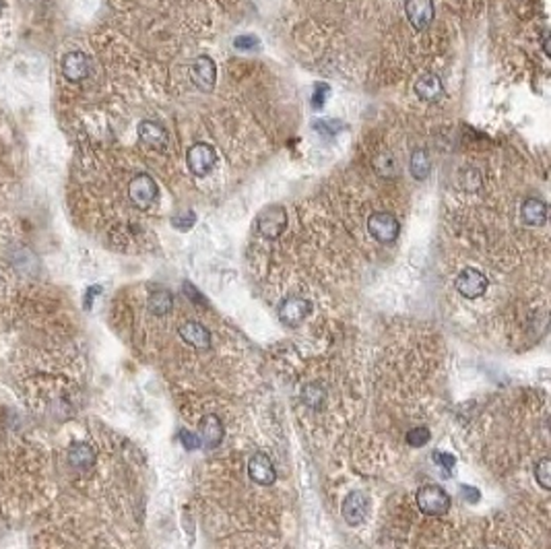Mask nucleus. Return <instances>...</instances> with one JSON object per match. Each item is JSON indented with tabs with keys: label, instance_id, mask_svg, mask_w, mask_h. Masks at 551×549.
<instances>
[{
	"label": "nucleus",
	"instance_id": "1",
	"mask_svg": "<svg viewBox=\"0 0 551 549\" xmlns=\"http://www.w3.org/2000/svg\"><path fill=\"white\" fill-rule=\"evenodd\" d=\"M256 230L267 240H277L287 230V211L281 205H271L258 213L256 217Z\"/></svg>",
	"mask_w": 551,
	"mask_h": 549
},
{
	"label": "nucleus",
	"instance_id": "2",
	"mask_svg": "<svg viewBox=\"0 0 551 549\" xmlns=\"http://www.w3.org/2000/svg\"><path fill=\"white\" fill-rule=\"evenodd\" d=\"M159 188L155 184V180L149 174H139L130 180L128 184V196L132 201V205L141 211H147L155 205Z\"/></svg>",
	"mask_w": 551,
	"mask_h": 549
},
{
	"label": "nucleus",
	"instance_id": "3",
	"mask_svg": "<svg viewBox=\"0 0 551 549\" xmlns=\"http://www.w3.org/2000/svg\"><path fill=\"white\" fill-rule=\"evenodd\" d=\"M415 500L419 510L427 516H444L450 510V496L440 486L419 487Z\"/></svg>",
	"mask_w": 551,
	"mask_h": 549
},
{
	"label": "nucleus",
	"instance_id": "4",
	"mask_svg": "<svg viewBox=\"0 0 551 549\" xmlns=\"http://www.w3.org/2000/svg\"><path fill=\"white\" fill-rule=\"evenodd\" d=\"M368 232H370V235H372L376 242L390 244V242H395V240L399 238L401 223H399V219H397L392 213H372L370 219H368Z\"/></svg>",
	"mask_w": 551,
	"mask_h": 549
},
{
	"label": "nucleus",
	"instance_id": "5",
	"mask_svg": "<svg viewBox=\"0 0 551 549\" xmlns=\"http://www.w3.org/2000/svg\"><path fill=\"white\" fill-rule=\"evenodd\" d=\"M186 166L196 178H205L217 166V151L209 143H194L186 151Z\"/></svg>",
	"mask_w": 551,
	"mask_h": 549
},
{
	"label": "nucleus",
	"instance_id": "6",
	"mask_svg": "<svg viewBox=\"0 0 551 549\" xmlns=\"http://www.w3.org/2000/svg\"><path fill=\"white\" fill-rule=\"evenodd\" d=\"M488 277L481 273L479 269H473V267L463 269V271L459 273V277H456V281H454L456 292L463 297H466V299H477V297H481L488 292Z\"/></svg>",
	"mask_w": 551,
	"mask_h": 549
},
{
	"label": "nucleus",
	"instance_id": "7",
	"mask_svg": "<svg viewBox=\"0 0 551 549\" xmlns=\"http://www.w3.org/2000/svg\"><path fill=\"white\" fill-rule=\"evenodd\" d=\"M191 79L200 91H213L217 85V64L211 56L200 54L191 64Z\"/></svg>",
	"mask_w": 551,
	"mask_h": 549
},
{
	"label": "nucleus",
	"instance_id": "8",
	"mask_svg": "<svg viewBox=\"0 0 551 549\" xmlns=\"http://www.w3.org/2000/svg\"><path fill=\"white\" fill-rule=\"evenodd\" d=\"M405 15L415 31H425L434 21V0H405Z\"/></svg>",
	"mask_w": 551,
	"mask_h": 549
},
{
	"label": "nucleus",
	"instance_id": "9",
	"mask_svg": "<svg viewBox=\"0 0 551 549\" xmlns=\"http://www.w3.org/2000/svg\"><path fill=\"white\" fill-rule=\"evenodd\" d=\"M312 312V304L304 297H287L279 306V318L287 326H297Z\"/></svg>",
	"mask_w": 551,
	"mask_h": 549
},
{
	"label": "nucleus",
	"instance_id": "10",
	"mask_svg": "<svg viewBox=\"0 0 551 549\" xmlns=\"http://www.w3.org/2000/svg\"><path fill=\"white\" fill-rule=\"evenodd\" d=\"M368 510H370V500L363 491H351L345 502H343V518L347 525L355 527V525H361L368 516Z\"/></svg>",
	"mask_w": 551,
	"mask_h": 549
},
{
	"label": "nucleus",
	"instance_id": "11",
	"mask_svg": "<svg viewBox=\"0 0 551 549\" xmlns=\"http://www.w3.org/2000/svg\"><path fill=\"white\" fill-rule=\"evenodd\" d=\"M248 475L258 486H273L277 479L275 465L264 452H256L248 463Z\"/></svg>",
	"mask_w": 551,
	"mask_h": 549
},
{
	"label": "nucleus",
	"instance_id": "12",
	"mask_svg": "<svg viewBox=\"0 0 551 549\" xmlns=\"http://www.w3.org/2000/svg\"><path fill=\"white\" fill-rule=\"evenodd\" d=\"M413 91L422 102H438L444 97V83L436 73H425L415 81Z\"/></svg>",
	"mask_w": 551,
	"mask_h": 549
},
{
	"label": "nucleus",
	"instance_id": "13",
	"mask_svg": "<svg viewBox=\"0 0 551 549\" xmlns=\"http://www.w3.org/2000/svg\"><path fill=\"white\" fill-rule=\"evenodd\" d=\"M547 215H550V209L547 205L541 201V198H525L523 205H520V217L523 221L529 225V228H541L547 223Z\"/></svg>",
	"mask_w": 551,
	"mask_h": 549
},
{
	"label": "nucleus",
	"instance_id": "14",
	"mask_svg": "<svg viewBox=\"0 0 551 549\" xmlns=\"http://www.w3.org/2000/svg\"><path fill=\"white\" fill-rule=\"evenodd\" d=\"M139 139H141L147 147L159 149V151H164V149L168 147V143H170L168 130L161 127V124L153 122V120H143V122L139 124Z\"/></svg>",
	"mask_w": 551,
	"mask_h": 549
},
{
	"label": "nucleus",
	"instance_id": "15",
	"mask_svg": "<svg viewBox=\"0 0 551 549\" xmlns=\"http://www.w3.org/2000/svg\"><path fill=\"white\" fill-rule=\"evenodd\" d=\"M89 70H91V64L83 52H70L64 56L63 73L68 81H75V83L83 81L89 77Z\"/></svg>",
	"mask_w": 551,
	"mask_h": 549
},
{
	"label": "nucleus",
	"instance_id": "16",
	"mask_svg": "<svg viewBox=\"0 0 551 549\" xmlns=\"http://www.w3.org/2000/svg\"><path fill=\"white\" fill-rule=\"evenodd\" d=\"M198 440L200 444L205 446V448H217L221 440H223V425L219 422V417L217 415H207V417H203L200 423H198Z\"/></svg>",
	"mask_w": 551,
	"mask_h": 549
},
{
	"label": "nucleus",
	"instance_id": "17",
	"mask_svg": "<svg viewBox=\"0 0 551 549\" xmlns=\"http://www.w3.org/2000/svg\"><path fill=\"white\" fill-rule=\"evenodd\" d=\"M180 337L194 349H209L211 347V333L200 322H184L180 326Z\"/></svg>",
	"mask_w": 551,
	"mask_h": 549
},
{
	"label": "nucleus",
	"instance_id": "18",
	"mask_svg": "<svg viewBox=\"0 0 551 549\" xmlns=\"http://www.w3.org/2000/svg\"><path fill=\"white\" fill-rule=\"evenodd\" d=\"M95 461H97V454L87 442H75L68 448V463H70V467L79 469V471L91 469V467L95 465Z\"/></svg>",
	"mask_w": 551,
	"mask_h": 549
},
{
	"label": "nucleus",
	"instance_id": "19",
	"mask_svg": "<svg viewBox=\"0 0 551 549\" xmlns=\"http://www.w3.org/2000/svg\"><path fill=\"white\" fill-rule=\"evenodd\" d=\"M149 312L155 314V316H166L170 314L171 308H173V296H171L168 289H157L149 296Z\"/></svg>",
	"mask_w": 551,
	"mask_h": 549
},
{
	"label": "nucleus",
	"instance_id": "20",
	"mask_svg": "<svg viewBox=\"0 0 551 549\" xmlns=\"http://www.w3.org/2000/svg\"><path fill=\"white\" fill-rule=\"evenodd\" d=\"M409 171L415 180H425L432 171V159L425 149H415L409 159Z\"/></svg>",
	"mask_w": 551,
	"mask_h": 549
},
{
	"label": "nucleus",
	"instance_id": "21",
	"mask_svg": "<svg viewBox=\"0 0 551 549\" xmlns=\"http://www.w3.org/2000/svg\"><path fill=\"white\" fill-rule=\"evenodd\" d=\"M301 401L312 409H320V407H324V401H326V390L320 384H308L301 390Z\"/></svg>",
	"mask_w": 551,
	"mask_h": 549
},
{
	"label": "nucleus",
	"instance_id": "22",
	"mask_svg": "<svg viewBox=\"0 0 551 549\" xmlns=\"http://www.w3.org/2000/svg\"><path fill=\"white\" fill-rule=\"evenodd\" d=\"M459 180H461V188L466 192H475L481 188V174L475 168L463 169L461 176H459Z\"/></svg>",
	"mask_w": 551,
	"mask_h": 549
},
{
	"label": "nucleus",
	"instance_id": "23",
	"mask_svg": "<svg viewBox=\"0 0 551 549\" xmlns=\"http://www.w3.org/2000/svg\"><path fill=\"white\" fill-rule=\"evenodd\" d=\"M314 128H316V132H319L320 137L333 139V137H337L341 132L343 122H341V120H335V118H320V120L314 122Z\"/></svg>",
	"mask_w": 551,
	"mask_h": 549
},
{
	"label": "nucleus",
	"instance_id": "24",
	"mask_svg": "<svg viewBox=\"0 0 551 549\" xmlns=\"http://www.w3.org/2000/svg\"><path fill=\"white\" fill-rule=\"evenodd\" d=\"M535 479H537V484L543 487V489H550L551 487V461L550 459H541V461L535 465Z\"/></svg>",
	"mask_w": 551,
	"mask_h": 549
},
{
	"label": "nucleus",
	"instance_id": "25",
	"mask_svg": "<svg viewBox=\"0 0 551 549\" xmlns=\"http://www.w3.org/2000/svg\"><path fill=\"white\" fill-rule=\"evenodd\" d=\"M194 223H196V213L194 211H182L171 217V225L178 232H188L194 228Z\"/></svg>",
	"mask_w": 551,
	"mask_h": 549
},
{
	"label": "nucleus",
	"instance_id": "26",
	"mask_svg": "<svg viewBox=\"0 0 551 549\" xmlns=\"http://www.w3.org/2000/svg\"><path fill=\"white\" fill-rule=\"evenodd\" d=\"M432 461L442 469L444 477H448V475L452 473L454 465H456V459H454L450 452H444V450H436V452L432 454Z\"/></svg>",
	"mask_w": 551,
	"mask_h": 549
},
{
	"label": "nucleus",
	"instance_id": "27",
	"mask_svg": "<svg viewBox=\"0 0 551 549\" xmlns=\"http://www.w3.org/2000/svg\"><path fill=\"white\" fill-rule=\"evenodd\" d=\"M429 438H432L429 430L422 425V427H413V430L407 434V444L413 446V448H422V446L429 442Z\"/></svg>",
	"mask_w": 551,
	"mask_h": 549
},
{
	"label": "nucleus",
	"instance_id": "28",
	"mask_svg": "<svg viewBox=\"0 0 551 549\" xmlns=\"http://www.w3.org/2000/svg\"><path fill=\"white\" fill-rule=\"evenodd\" d=\"M233 48H235V50H242V52H250V50L260 48V40L256 38L255 33H244V36H237V38L233 40Z\"/></svg>",
	"mask_w": 551,
	"mask_h": 549
},
{
	"label": "nucleus",
	"instance_id": "29",
	"mask_svg": "<svg viewBox=\"0 0 551 549\" xmlns=\"http://www.w3.org/2000/svg\"><path fill=\"white\" fill-rule=\"evenodd\" d=\"M331 95V87L326 83H319L314 87V95H312V107L314 110H320V107L326 104V97Z\"/></svg>",
	"mask_w": 551,
	"mask_h": 549
},
{
	"label": "nucleus",
	"instance_id": "30",
	"mask_svg": "<svg viewBox=\"0 0 551 549\" xmlns=\"http://www.w3.org/2000/svg\"><path fill=\"white\" fill-rule=\"evenodd\" d=\"M180 440H182V444H184L188 450H196V448L200 446L198 436H196V434H191V432H182V434H180Z\"/></svg>",
	"mask_w": 551,
	"mask_h": 549
},
{
	"label": "nucleus",
	"instance_id": "31",
	"mask_svg": "<svg viewBox=\"0 0 551 549\" xmlns=\"http://www.w3.org/2000/svg\"><path fill=\"white\" fill-rule=\"evenodd\" d=\"M184 294H186V296H191L192 299H194V304H205V299H203L200 294L194 289V285H192V283H184Z\"/></svg>",
	"mask_w": 551,
	"mask_h": 549
},
{
	"label": "nucleus",
	"instance_id": "32",
	"mask_svg": "<svg viewBox=\"0 0 551 549\" xmlns=\"http://www.w3.org/2000/svg\"><path fill=\"white\" fill-rule=\"evenodd\" d=\"M461 494H463V498H469V496H471V498H473V500H471L473 504H475V502H477V500L481 498V494H479V491H477L475 487L463 486V487H461Z\"/></svg>",
	"mask_w": 551,
	"mask_h": 549
},
{
	"label": "nucleus",
	"instance_id": "33",
	"mask_svg": "<svg viewBox=\"0 0 551 549\" xmlns=\"http://www.w3.org/2000/svg\"><path fill=\"white\" fill-rule=\"evenodd\" d=\"M0 6H2V0H0Z\"/></svg>",
	"mask_w": 551,
	"mask_h": 549
}]
</instances>
